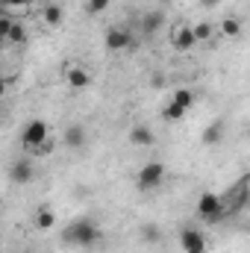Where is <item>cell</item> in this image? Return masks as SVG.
<instances>
[{
	"label": "cell",
	"instance_id": "obj_1",
	"mask_svg": "<svg viewBox=\"0 0 250 253\" xmlns=\"http://www.w3.org/2000/svg\"><path fill=\"white\" fill-rule=\"evenodd\" d=\"M100 242V227L91 218H74L62 227V245L68 248H94Z\"/></svg>",
	"mask_w": 250,
	"mask_h": 253
},
{
	"label": "cell",
	"instance_id": "obj_2",
	"mask_svg": "<svg viewBox=\"0 0 250 253\" xmlns=\"http://www.w3.org/2000/svg\"><path fill=\"white\" fill-rule=\"evenodd\" d=\"M197 215H200L206 224H221V221L227 218V206H224L221 194H215V191H203V194L197 197Z\"/></svg>",
	"mask_w": 250,
	"mask_h": 253
},
{
	"label": "cell",
	"instance_id": "obj_3",
	"mask_svg": "<svg viewBox=\"0 0 250 253\" xmlns=\"http://www.w3.org/2000/svg\"><path fill=\"white\" fill-rule=\"evenodd\" d=\"M165 183V165L162 162H147L135 174V189L138 191H156Z\"/></svg>",
	"mask_w": 250,
	"mask_h": 253
},
{
	"label": "cell",
	"instance_id": "obj_4",
	"mask_svg": "<svg viewBox=\"0 0 250 253\" xmlns=\"http://www.w3.org/2000/svg\"><path fill=\"white\" fill-rule=\"evenodd\" d=\"M103 44H106L109 53H121V50L135 47V39H132V33L126 27H109L106 36H103Z\"/></svg>",
	"mask_w": 250,
	"mask_h": 253
},
{
	"label": "cell",
	"instance_id": "obj_5",
	"mask_svg": "<svg viewBox=\"0 0 250 253\" xmlns=\"http://www.w3.org/2000/svg\"><path fill=\"white\" fill-rule=\"evenodd\" d=\"M36 165H33V156H21V159H15L12 165H9V180L15 183V186H30L33 180H36Z\"/></svg>",
	"mask_w": 250,
	"mask_h": 253
},
{
	"label": "cell",
	"instance_id": "obj_6",
	"mask_svg": "<svg viewBox=\"0 0 250 253\" xmlns=\"http://www.w3.org/2000/svg\"><path fill=\"white\" fill-rule=\"evenodd\" d=\"M47 138H50V126L44 124V121H30V124L24 126V132H21V144H24L27 150L39 147V144L47 141Z\"/></svg>",
	"mask_w": 250,
	"mask_h": 253
},
{
	"label": "cell",
	"instance_id": "obj_7",
	"mask_svg": "<svg viewBox=\"0 0 250 253\" xmlns=\"http://www.w3.org/2000/svg\"><path fill=\"white\" fill-rule=\"evenodd\" d=\"M180 248H183V253H206V239H203L200 230L186 227L180 233Z\"/></svg>",
	"mask_w": 250,
	"mask_h": 253
},
{
	"label": "cell",
	"instance_id": "obj_8",
	"mask_svg": "<svg viewBox=\"0 0 250 253\" xmlns=\"http://www.w3.org/2000/svg\"><path fill=\"white\" fill-rule=\"evenodd\" d=\"M65 83H68V88L83 91V88L91 85V74H88L85 68H80V65H71V68L65 71Z\"/></svg>",
	"mask_w": 250,
	"mask_h": 253
},
{
	"label": "cell",
	"instance_id": "obj_9",
	"mask_svg": "<svg viewBox=\"0 0 250 253\" xmlns=\"http://www.w3.org/2000/svg\"><path fill=\"white\" fill-rule=\"evenodd\" d=\"M85 126L83 124H71V126H65V132H62V141H65V147L68 150H83L85 147Z\"/></svg>",
	"mask_w": 250,
	"mask_h": 253
},
{
	"label": "cell",
	"instance_id": "obj_10",
	"mask_svg": "<svg viewBox=\"0 0 250 253\" xmlns=\"http://www.w3.org/2000/svg\"><path fill=\"white\" fill-rule=\"evenodd\" d=\"M129 141H132L135 147H153V144H156V132L147 124H135L129 129Z\"/></svg>",
	"mask_w": 250,
	"mask_h": 253
},
{
	"label": "cell",
	"instance_id": "obj_11",
	"mask_svg": "<svg viewBox=\"0 0 250 253\" xmlns=\"http://www.w3.org/2000/svg\"><path fill=\"white\" fill-rule=\"evenodd\" d=\"M171 44L177 47V50H191L197 42H194V36H191V27H174V33H171Z\"/></svg>",
	"mask_w": 250,
	"mask_h": 253
},
{
	"label": "cell",
	"instance_id": "obj_12",
	"mask_svg": "<svg viewBox=\"0 0 250 253\" xmlns=\"http://www.w3.org/2000/svg\"><path fill=\"white\" fill-rule=\"evenodd\" d=\"M162 24H165V12H162V9H150V12L141 18V36H153Z\"/></svg>",
	"mask_w": 250,
	"mask_h": 253
},
{
	"label": "cell",
	"instance_id": "obj_13",
	"mask_svg": "<svg viewBox=\"0 0 250 253\" xmlns=\"http://www.w3.org/2000/svg\"><path fill=\"white\" fill-rule=\"evenodd\" d=\"M42 21L50 27V30H56V27H62L65 21V9L59 6V3H47L44 9H42Z\"/></svg>",
	"mask_w": 250,
	"mask_h": 253
},
{
	"label": "cell",
	"instance_id": "obj_14",
	"mask_svg": "<svg viewBox=\"0 0 250 253\" xmlns=\"http://www.w3.org/2000/svg\"><path fill=\"white\" fill-rule=\"evenodd\" d=\"M56 212L50 209V206H42V209H36V215H33V224H36V230H53L56 227Z\"/></svg>",
	"mask_w": 250,
	"mask_h": 253
},
{
	"label": "cell",
	"instance_id": "obj_15",
	"mask_svg": "<svg viewBox=\"0 0 250 253\" xmlns=\"http://www.w3.org/2000/svg\"><path fill=\"white\" fill-rule=\"evenodd\" d=\"M221 138H224V124H221V121H212L209 126H203V132H200V141H203L206 147L221 144Z\"/></svg>",
	"mask_w": 250,
	"mask_h": 253
},
{
	"label": "cell",
	"instance_id": "obj_16",
	"mask_svg": "<svg viewBox=\"0 0 250 253\" xmlns=\"http://www.w3.org/2000/svg\"><path fill=\"white\" fill-rule=\"evenodd\" d=\"M138 236H141L144 245H159V242H162V230H159L153 221H144V224L138 227Z\"/></svg>",
	"mask_w": 250,
	"mask_h": 253
},
{
	"label": "cell",
	"instance_id": "obj_17",
	"mask_svg": "<svg viewBox=\"0 0 250 253\" xmlns=\"http://www.w3.org/2000/svg\"><path fill=\"white\" fill-rule=\"evenodd\" d=\"M6 42H9V44H24V42H27V27H24L21 21H12V27H9V33H6Z\"/></svg>",
	"mask_w": 250,
	"mask_h": 253
},
{
	"label": "cell",
	"instance_id": "obj_18",
	"mask_svg": "<svg viewBox=\"0 0 250 253\" xmlns=\"http://www.w3.org/2000/svg\"><path fill=\"white\" fill-rule=\"evenodd\" d=\"M221 33H224L227 39H239V36H242V21L233 18V15L224 18V21H221Z\"/></svg>",
	"mask_w": 250,
	"mask_h": 253
},
{
	"label": "cell",
	"instance_id": "obj_19",
	"mask_svg": "<svg viewBox=\"0 0 250 253\" xmlns=\"http://www.w3.org/2000/svg\"><path fill=\"white\" fill-rule=\"evenodd\" d=\"M191 36H194V42H209V39L215 36V27H212L209 21H200V24L191 27Z\"/></svg>",
	"mask_w": 250,
	"mask_h": 253
},
{
	"label": "cell",
	"instance_id": "obj_20",
	"mask_svg": "<svg viewBox=\"0 0 250 253\" xmlns=\"http://www.w3.org/2000/svg\"><path fill=\"white\" fill-rule=\"evenodd\" d=\"M162 118H165L168 124H177V121H183V118H186V109H183V106H177V103L171 100V103H165V109H162Z\"/></svg>",
	"mask_w": 250,
	"mask_h": 253
},
{
	"label": "cell",
	"instance_id": "obj_21",
	"mask_svg": "<svg viewBox=\"0 0 250 253\" xmlns=\"http://www.w3.org/2000/svg\"><path fill=\"white\" fill-rule=\"evenodd\" d=\"M171 100H174L177 106H183V109H186V112H188V109L194 106V91H191V88H177Z\"/></svg>",
	"mask_w": 250,
	"mask_h": 253
},
{
	"label": "cell",
	"instance_id": "obj_22",
	"mask_svg": "<svg viewBox=\"0 0 250 253\" xmlns=\"http://www.w3.org/2000/svg\"><path fill=\"white\" fill-rule=\"evenodd\" d=\"M109 3H112V0H85V12L97 18V15H103V12L109 9Z\"/></svg>",
	"mask_w": 250,
	"mask_h": 253
},
{
	"label": "cell",
	"instance_id": "obj_23",
	"mask_svg": "<svg viewBox=\"0 0 250 253\" xmlns=\"http://www.w3.org/2000/svg\"><path fill=\"white\" fill-rule=\"evenodd\" d=\"M50 153H53V138H47V141H42L39 147H33V150H30V156H42V159H44V156H50Z\"/></svg>",
	"mask_w": 250,
	"mask_h": 253
},
{
	"label": "cell",
	"instance_id": "obj_24",
	"mask_svg": "<svg viewBox=\"0 0 250 253\" xmlns=\"http://www.w3.org/2000/svg\"><path fill=\"white\" fill-rule=\"evenodd\" d=\"M12 21H15V18L0 15V39H6V33H9V27H12Z\"/></svg>",
	"mask_w": 250,
	"mask_h": 253
},
{
	"label": "cell",
	"instance_id": "obj_25",
	"mask_svg": "<svg viewBox=\"0 0 250 253\" xmlns=\"http://www.w3.org/2000/svg\"><path fill=\"white\" fill-rule=\"evenodd\" d=\"M9 83H12L9 77H0V100H3V97H6V91H9Z\"/></svg>",
	"mask_w": 250,
	"mask_h": 253
},
{
	"label": "cell",
	"instance_id": "obj_26",
	"mask_svg": "<svg viewBox=\"0 0 250 253\" xmlns=\"http://www.w3.org/2000/svg\"><path fill=\"white\" fill-rule=\"evenodd\" d=\"M3 6H9V9H24V0H0Z\"/></svg>",
	"mask_w": 250,
	"mask_h": 253
},
{
	"label": "cell",
	"instance_id": "obj_27",
	"mask_svg": "<svg viewBox=\"0 0 250 253\" xmlns=\"http://www.w3.org/2000/svg\"><path fill=\"white\" fill-rule=\"evenodd\" d=\"M218 3H221V0H200V6H203V9H215Z\"/></svg>",
	"mask_w": 250,
	"mask_h": 253
},
{
	"label": "cell",
	"instance_id": "obj_28",
	"mask_svg": "<svg viewBox=\"0 0 250 253\" xmlns=\"http://www.w3.org/2000/svg\"><path fill=\"white\" fill-rule=\"evenodd\" d=\"M33 3H39V0H24V6H33Z\"/></svg>",
	"mask_w": 250,
	"mask_h": 253
},
{
	"label": "cell",
	"instance_id": "obj_29",
	"mask_svg": "<svg viewBox=\"0 0 250 253\" xmlns=\"http://www.w3.org/2000/svg\"><path fill=\"white\" fill-rule=\"evenodd\" d=\"M3 44H6V39H0V50H3Z\"/></svg>",
	"mask_w": 250,
	"mask_h": 253
},
{
	"label": "cell",
	"instance_id": "obj_30",
	"mask_svg": "<svg viewBox=\"0 0 250 253\" xmlns=\"http://www.w3.org/2000/svg\"><path fill=\"white\" fill-rule=\"evenodd\" d=\"M0 215H3V212H0Z\"/></svg>",
	"mask_w": 250,
	"mask_h": 253
}]
</instances>
